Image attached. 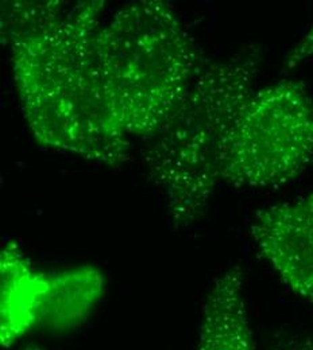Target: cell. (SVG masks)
<instances>
[{
	"label": "cell",
	"mask_w": 313,
	"mask_h": 350,
	"mask_svg": "<svg viewBox=\"0 0 313 350\" xmlns=\"http://www.w3.org/2000/svg\"><path fill=\"white\" fill-rule=\"evenodd\" d=\"M96 54L116 126L149 140L166 122L207 61L175 7L140 0L100 27Z\"/></svg>",
	"instance_id": "cell-3"
},
{
	"label": "cell",
	"mask_w": 313,
	"mask_h": 350,
	"mask_svg": "<svg viewBox=\"0 0 313 350\" xmlns=\"http://www.w3.org/2000/svg\"><path fill=\"white\" fill-rule=\"evenodd\" d=\"M49 288V275L37 272L18 244L8 243L0 256V341L10 348L33 326Z\"/></svg>",
	"instance_id": "cell-6"
},
{
	"label": "cell",
	"mask_w": 313,
	"mask_h": 350,
	"mask_svg": "<svg viewBox=\"0 0 313 350\" xmlns=\"http://www.w3.org/2000/svg\"><path fill=\"white\" fill-rule=\"evenodd\" d=\"M66 3L58 0L47 1H1V42L8 46L15 40L33 34L54 21L68 8Z\"/></svg>",
	"instance_id": "cell-9"
},
{
	"label": "cell",
	"mask_w": 313,
	"mask_h": 350,
	"mask_svg": "<svg viewBox=\"0 0 313 350\" xmlns=\"http://www.w3.org/2000/svg\"><path fill=\"white\" fill-rule=\"evenodd\" d=\"M270 350H313V337L308 334L286 333L273 341Z\"/></svg>",
	"instance_id": "cell-10"
},
{
	"label": "cell",
	"mask_w": 313,
	"mask_h": 350,
	"mask_svg": "<svg viewBox=\"0 0 313 350\" xmlns=\"http://www.w3.org/2000/svg\"><path fill=\"white\" fill-rule=\"evenodd\" d=\"M251 234L284 283L313 305V194L258 211Z\"/></svg>",
	"instance_id": "cell-5"
},
{
	"label": "cell",
	"mask_w": 313,
	"mask_h": 350,
	"mask_svg": "<svg viewBox=\"0 0 313 350\" xmlns=\"http://www.w3.org/2000/svg\"><path fill=\"white\" fill-rule=\"evenodd\" d=\"M101 0L79 1L44 29L8 44L23 116L36 140L92 162L119 166L130 140L112 116L96 37Z\"/></svg>",
	"instance_id": "cell-1"
},
{
	"label": "cell",
	"mask_w": 313,
	"mask_h": 350,
	"mask_svg": "<svg viewBox=\"0 0 313 350\" xmlns=\"http://www.w3.org/2000/svg\"><path fill=\"white\" fill-rule=\"evenodd\" d=\"M197 350H254L240 265L215 279L201 311Z\"/></svg>",
	"instance_id": "cell-7"
},
{
	"label": "cell",
	"mask_w": 313,
	"mask_h": 350,
	"mask_svg": "<svg viewBox=\"0 0 313 350\" xmlns=\"http://www.w3.org/2000/svg\"><path fill=\"white\" fill-rule=\"evenodd\" d=\"M103 291V273L92 265L49 275V288L38 325L55 332H68L82 326L101 299Z\"/></svg>",
	"instance_id": "cell-8"
},
{
	"label": "cell",
	"mask_w": 313,
	"mask_h": 350,
	"mask_svg": "<svg viewBox=\"0 0 313 350\" xmlns=\"http://www.w3.org/2000/svg\"><path fill=\"white\" fill-rule=\"evenodd\" d=\"M260 49L250 46L207 61L179 105L149 140L143 159L179 228L197 219L222 180L224 154L236 116L254 92Z\"/></svg>",
	"instance_id": "cell-2"
},
{
	"label": "cell",
	"mask_w": 313,
	"mask_h": 350,
	"mask_svg": "<svg viewBox=\"0 0 313 350\" xmlns=\"http://www.w3.org/2000/svg\"><path fill=\"white\" fill-rule=\"evenodd\" d=\"M312 59L313 61V23L305 36L299 41V44L293 47L290 54L286 58V66L295 68L304 61Z\"/></svg>",
	"instance_id": "cell-11"
},
{
	"label": "cell",
	"mask_w": 313,
	"mask_h": 350,
	"mask_svg": "<svg viewBox=\"0 0 313 350\" xmlns=\"http://www.w3.org/2000/svg\"><path fill=\"white\" fill-rule=\"evenodd\" d=\"M313 158V100L301 81L254 90L240 108L224 154L222 180L235 187H277Z\"/></svg>",
	"instance_id": "cell-4"
},
{
	"label": "cell",
	"mask_w": 313,
	"mask_h": 350,
	"mask_svg": "<svg viewBox=\"0 0 313 350\" xmlns=\"http://www.w3.org/2000/svg\"><path fill=\"white\" fill-rule=\"evenodd\" d=\"M23 350H42L40 349V348H37V347H29V348H26V349Z\"/></svg>",
	"instance_id": "cell-12"
}]
</instances>
